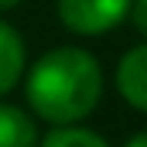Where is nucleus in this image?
<instances>
[{
    "label": "nucleus",
    "instance_id": "obj_7",
    "mask_svg": "<svg viewBox=\"0 0 147 147\" xmlns=\"http://www.w3.org/2000/svg\"><path fill=\"white\" fill-rule=\"evenodd\" d=\"M127 13H131V23H134V30L141 33V36H147V0H131Z\"/></svg>",
    "mask_w": 147,
    "mask_h": 147
},
{
    "label": "nucleus",
    "instance_id": "obj_4",
    "mask_svg": "<svg viewBox=\"0 0 147 147\" xmlns=\"http://www.w3.org/2000/svg\"><path fill=\"white\" fill-rule=\"evenodd\" d=\"M23 62H26V49H23V39L10 23L0 20V95H7L20 82L23 75Z\"/></svg>",
    "mask_w": 147,
    "mask_h": 147
},
{
    "label": "nucleus",
    "instance_id": "obj_9",
    "mask_svg": "<svg viewBox=\"0 0 147 147\" xmlns=\"http://www.w3.org/2000/svg\"><path fill=\"white\" fill-rule=\"evenodd\" d=\"M20 0H0V10H10V7H16Z\"/></svg>",
    "mask_w": 147,
    "mask_h": 147
},
{
    "label": "nucleus",
    "instance_id": "obj_8",
    "mask_svg": "<svg viewBox=\"0 0 147 147\" xmlns=\"http://www.w3.org/2000/svg\"><path fill=\"white\" fill-rule=\"evenodd\" d=\"M124 147H147V131H137L134 137H127Z\"/></svg>",
    "mask_w": 147,
    "mask_h": 147
},
{
    "label": "nucleus",
    "instance_id": "obj_2",
    "mask_svg": "<svg viewBox=\"0 0 147 147\" xmlns=\"http://www.w3.org/2000/svg\"><path fill=\"white\" fill-rule=\"evenodd\" d=\"M131 0H59V20L79 36H101L127 16Z\"/></svg>",
    "mask_w": 147,
    "mask_h": 147
},
{
    "label": "nucleus",
    "instance_id": "obj_5",
    "mask_svg": "<svg viewBox=\"0 0 147 147\" xmlns=\"http://www.w3.org/2000/svg\"><path fill=\"white\" fill-rule=\"evenodd\" d=\"M0 147H36V124L23 108L0 105Z\"/></svg>",
    "mask_w": 147,
    "mask_h": 147
},
{
    "label": "nucleus",
    "instance_id": "obj_3",
    "mask_svg": "<svg viewBox=\"0 0 147 147\" xmlns=\"http://www.w3.org/2000/svg\"><path fill=\"white\" fill-rule=\"evenodd\" d=\"M115 82H118L121 98H124L131 108L147 111V42L127 49V53L121 56Z\"/></svg>",
    "mask_w": 147,
    "mask_h": 147
},
{
    "label": "nucleus",
    "instance_id": "obj_1",
    "mask_svg": "<svg viewBox=\"0 0 147 147\" xmlns=\"http://www.w3.org/2000/svg\"><path fill=\"white\" fill-rule=\"evenodd\" d=\"M101 65L79 46H59L33 65L26 79L30 108L49 124H75L101 101Z\"/></svg>",
    "mask_w": 147,
    "mask_h": 147
},
{
    "label": "nucleus",
    "instance_id": "obj_6",
    "mask_svg": "<svg viewBox=\"0 0 147 147\" xmlns=\"http://www.w3.org/2000/svg\"><path fill=\"white\" fill-rule=\"evenodd\" d=\"M39 147H108V141L101 134L88 131V127H56V131L46 134V141H42Z\"/></svg>",
    "mask_w": 147,
    "mask_h": 147
}]
</instances>
